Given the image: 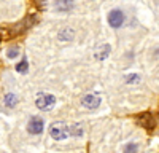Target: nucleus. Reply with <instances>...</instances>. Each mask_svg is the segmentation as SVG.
Segmentation results:
<instances>
[{
  "label": "nucleus",
  "instance_id": "obj_12",
  "mask_svg": "<svg viewBox=\"0 0 159 153\" xmlns=\"http://www.w3.org/2000/svg\"><path fill=\"white\" fill-rule=\"evenodd\" d=\"M108 53H110V46L105 45L102 51H97V59H105V58L108 56Z\"/></svg>",
  "mask_w": 159,
  "mask_h": 153
},
{
  "label": "nucleus",
  "instance_id": "obj_4",
  "mask_svg": "<svg viewBox=\"0 0 159 153\" xmlns=\"http://www.w3.org/2000/svg\"><path fill=\"white\" fill-rule=\"evenodd\" d=\"M81 104L89 109V110H94L100 105V96L99 94H94V93H91V94H86L83 99H81Z\"/></svg>",
  "mask_w": 159,
  "mask_h": 153
},
{
  "label": "nucleus",
  "instance_id": "obj_3",
  "mask_svg": "<svg viewBox=\"0 0 159 153\" xmlns=\"http://www.w3.org/2000/svg\"><path fill=\"white\" fill-rule=\"evenodd\" d=\"M137 123L143 128V129H147L150 132V131L154 129V126H156V118H154L153 113L145 112V113H140L139 117H137Z\"/></svg>",
  "mask_w": 159,
  "mask_h": 153
},
{
  "label": "nucleus",
  "instance_id": "obj_11",
  "mask_svg": "<svg viewBox=\"0 0 159 153\" xmlns=\"http://www.w3.org/2000/svg\"><path fill=\"white\" fill-rule=\"evenodd\" d=\"M73 7V2H56L57 10H70Z\"/></svg>",
  "mask_w": 159,
  "mask_h": 153
},
{
  "label": "nucleus",
  "instance_id": "obj_6",
  "mask_svg": "<svg viewBox=\"0 0 159 153\" xmlns=\"http://www.w3.org/2000/svg\"><path fill=\"white\" fill-rule=\"evenodd\" d=\"M43 120L40 118V117H34V118H30V121H29V124H27V131L30 132V134H40L43 131Z\"/></svg>",
  "mask_w": 159,
  "mask_h": 153
},
{
  "label": "nucleus",
  "instance_id": "obj_13",
  "mask_svg": "<svg viewBox=\"0 0 159 153\" xmlns=\"http://www.w3.org/2000/svg\"><path fill=\"white\" fill-rule=\"evenodd\" d=\"M135 81H139V75H127L126 76V83H135Z\"/></svg>",
  "mask_w": 159,
  "mask_h": 153
},
{
  "label": "nucleus",
  "instance_id": "obj_2",
  "mask_svg": "<svg viewBox=\"0 0 159 153\" xmlns=\"http://www.w3.org/2000/svg\"><path fill=\"white\" fill-rule=\"evenodd\" d=\"M35 104H37V107H38L40 110H49V109H52V105L56 104V97L52 96V94L42 93V94L37 96Z\"/></svg>",
  "mask_w": 159,
  "mask_h": 153
},
{
  "label": "nucleus",
  "instance_id": "obj_7",
  "mask_svg": "<svg viewBox=\"0 0 159 153\" xmlns=\"http://www.w3.org/2000/svg\"><path fill=\"white\" fill-rule=\"evenodd\" d=\"M72 38H73V32L70 29H64L59 34V40H62V42H70Z\"/></svg>",
  "mask_w": 159,
  "mask_h": 153
},
{
  "label": "nucleus",
  "instance_id": "obj_8",
  "mask_svg": "<svg viewBox=\"0 0 159 153\" xmlns=\"http://www.w3.org/2000/svg\"><path fill=\"white\" fill-rule=\"evenodd\" d=\"M16 102H18V97L13 94V93H10V94L5 96V104H7L8 107H15V105H16Z\"/></svg>",
  "mask_w": 159,
  "mask_h": 153
},
{
  "label": "nucleus",
  "instance_id": "obj_14",
  "mask_svg": "<svg viewBox=\"0 0 159 153\" xmlns=\"http://www.w3.org/2000/svg\"><path fill=\"white\" fill-rule=\"evenodd\" d=\"M18 54V48H11V49H8V56L10 58H15Z\"/></svg>",
  "mask_w": 159,
  "mask_h": 153
},
{
  "label": "nucleus",
  "instance_id": "obj_1",
  "mask_svg": "<svg viewBox=\"0 0 159 153\" xmlns=\"http://www.w3.org/2000/svg\"><path fill=\"white\" fill-rule=\"evenodd\" d=\"M49 134H51L52 139H56V140H64L65 137L70 136V128L65 123H62V121L52 123L49 126Z\"/></svg>",
  "mask_w": 159,
  "mask_h": 153
},
{
  "label": "nucleus",
  "instance_id": "obj_5",
  "mask_svg": "<svg viewBox=\"0 0 159 153\" xmlns=\"http://www.w3.org/2000/svg\"><path fill=\"white\" fill-rule=\"evenodd\" d=\"M108 22L111 27L118 29V27H121L123 22H124V15H123V11L121 10H113L110 11V15H108Z\"/></svg>",
  "mask_w": 159,
  "mask_h": 153
},
{
  "label": "nucleus",
  "instance_id": "obj_10",
  "mask_svg": "<svg viewBox=\"0 0 159 153\" xmlns=\"http://www.w3.org/2000/svg\"><path fill=\"white\" fill-rule=\"evenodd\" d=\"M27 67H29V64H27V59H25V58H22V61L18 64V66H16V70L19 72V73H25V72H27Z\"/></svg>",
  "mask_w": 159,
  "mask_h": 153
},
{
  "label": "nucleus",
  "instance_id": "obj_9",
  "mask_svg": "<svg viewBox=\"0 0 159 153\" xmlns=\"http://www.w3.org/2000/svg\"><path fill=\"white\" fill-rule=\"evenodd\" d=\"M139 151V145L135 142H129L124 145V153H137Z\"/></svg>",
  "mask_w": 159,
  "mask_h": 153
}]
</instances>
